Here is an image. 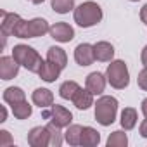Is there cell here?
Returning a JSON list of instances; mask_svg holds the SVG:
<instances>
[{"label":"cell","instance_id":"2e32d148","mask_svg":"<svg viewBox=\"0 0 147 147\" xmlns=\"http://www.w3.org/2000/svg\"><path fill=\"white\" fill-rule=\"evenodd\" d=\"M47 61L52 62L54 66H57L59 69H64L67 66V55H66L64 49H61V47H50L47 50Z\"/></svg>","mask_w":147,"mask_h":147},{"label":"cell","instance_id":"8992f818","mask_svg":"<svg viewBox=\"0 0 147 147\" xmlns=\"http://www.w3.org/2000/svg\"><path fill=\"white\" fill-rule=\"evenodd\" d=\"M43 118L52 121L59 128H67L73 121V114L69 113V109H66L64 106H59V104H52L50 107H47L43 111Z\"/></svg>","mask_w":147,"mask_h":147},{"label":"cell","instance_id":"7a4b0ae2","mask_svg":"<svg viewBox=\"0 0 147 147\" xmlns=\"http://www.w3.org/2000/svg\"><path fill=\"white\" fill-rule=\"evenodd\" d=\"M12 57H14L23 67H26V69L31 71V73H38V71L42 69V64H43L42 55H40L33 47L23 45V43H19V45H16V47L12 49Z\"/></svg>","mask_w":147,"mask_h":147},{"label":"cell","instance_id":"5bb4252c","mask_svg":"<svg viewBox=\"0 0 147 147\" xmlns=\"http://www.w3.org/2000/svg\"><path fill=\"white\" fill-rule=\"evenodd\" d=\"M94 52H95V61L100 62H111L114 57V47L109 42H97L94 45Z\"/></svg>","mask_w":147,"mask_h":147},{"label":"cell","instance_id":"4dcf8cb0","mask_svg":"<svg viewBox=\"0 0 147 147\" xmlns=\"http://www.w3.org/2000/svg\"><path fill=\"white\" fill-rule=\"evenodd\" d=\"M140 59H142V64H144V66H147V45L144 47V50H142V55H140Z\"/></svg>","mask_w":147,"mask_h":147},{"label":"cell","instance_id":"5b68a950","mask_svg":"<svg viewBox=\"0 0 147 147\" xmlns=\"http://www.w3.org/2000/svg\"><path fill=\"white\" fill-rule=\"evenodd\" d=\"M106 78L113 88H116V90L126 88L130 85V73H128L125 61H119V59L111 61V64L106 69Z\"/></svg>","mask_w":147,"mask_h":147},{"label":"cell","instance_id":"3957f363","mask_svg":"<svg viewBox=\"0 0 147 147\" xmlns=\"http://www.w3.org/2000/svg\"><path fill=\"white\" fill-rule=\"evenodd\" d=\"M49 31H50V26L43 18H35L31 21L21 19L18 23V26L14 28L12 36H16V38H36V36H43Z\"/></svg>","mask_w":147,"mask_h":147},{"label":"cell","instance_id":"7402d4cb","mask_svg":"<svg viewBox=\"0 0 147 147\" xmlns=\"http://www.w3.org/2000/svg\"><path fill=\"white\" fill-rule=\"evenodd\" d=\"M80 88H82V87H80L76 82L67 80V82H64V83L59 87V95H61L64 100H71L73 97H75V94H76Z\"/></svg>","mask_w":147,"mask_h":147},{"label":"cell","instance_id":"cb8c5ba5","mask_svg":"<svg viewBox=\"0 0 147 147\" xmlns=\"http://www.w3.org/2000/svg\"><path fill=\"white\" fill-rule=\"evenodd\" d=\"M126 145H128V137L123 130L113 131L107 138V147H126Z\"/></svg>","mask_w":147,"mask_h":147},{"label":"cell","instance_id":"52a82bcc","mask_svg":"<svg viewBox=\"0 0 147 147\" xmlns=\"http://www.w3.org/2000/svg\"><path fill=\"white\" fill-rule=\"evenodd\" d=\"M28 144L31 147H47L50 145V131L47 126H35L28 131Z\"/></svg>","mask_w":147,"mask_h":147},{"label":"cell","instance_id":"f546056e","mask_svg":"<svg viewBox=\"0 0 147 147\" xmlns=\"http://www.w3.org/2000/svg\"><path fill=\"white\" fill-rule=\"evenodd\" d=\"M140 19H142V23H145V24H147V4L140 9Z\"/></svg>","mask_w":147,"mask_h":147},{"label":"cell","instance_id":"277c9868","mask_svg":"<svg viewBox=\"0 0 147 147\" xmlns=\"http://www.w3.org/2000/svg\"><path fill=\"white\" fill-rule=\"evenodd\" d=\"M118 114V99L113 95H102L95 102V119L102 126H109L114 123Z\"/></svg>","mask_w":147,"mask_h":147},{"label":"cell","instance_id":"e575fe53","mask_svg":"<svg viewBox=\"0 0 147 147\" xmlns=\"http://www.w3.org/2000/svg\"><path fill=\"white\" fill-rule=\"evenodd\" d=\"M130 2H138V0H130Z\"/></svg>","mask_w":147,"mask_h":147},{"label":"cell","instance_id":"9c48e42d","mask_svg":"<svg viewBox=\"0 0 147 147\" xmlns=\"http://www.w3.org/2000/svg\"><path fill=\"white\" fill-rule=\"evenodd\" d=\"M21 64L11 55H2L0 57V78L2 80H12L18 76Z\"/></svg>","mask_w":147,"mask_h":147},{"label":"cell","instance_id":"9a60e30c","mask_svg":"<svg viewBox=\"0 0 147 147\" xmlns=\"http://www.w3.org/2000/svg\"><path fill=\"white\" fill-rule=\"evenodd\" d=\"M23 18L16 12H5L2 11V24H0V30H2V35H12L14 28L18 26V23L21 21Z\"/></svg>","mask_w":147,"mask_h":147},{"label":"cell","instance_id":"8fae6325","mask_svg":"<svg viewBox=\"0 0 147 147\" xmlns=\"http://www.w3.org/2000/svg\"><path fill=\"white\" fill-rule=\"evenodd\" d=\"M106 83H107V78L102 75V73H99V71L90 73V75L87 76V80H85V87L94 95H100L104 92V88H106Z\"/></svg>","mask_w":147,"mask_h":147},{"label":"cell","instance_id":"d4e9b609","mask_svg":"<svg viewBox=\"0 0 147 147\" xmlns=\"http://www.w3.org/2000/svg\"><path fill=\"white\" fill-rule=\"evenodd\" d=\"M52 9L57 14H67L75 9V0H52Z\"/></svg>","mask_w":147,"mask_h":147},{"label":"cell","instance_id":"ba28073f","mask_svg":"<svg viewBox=\"0 0 147 147\" xmlns=\"http://www.w3.org/2000/svg\"><path fill=\"white\" fill-rule=\"evenodd\" d=\"M49 33L55 42H61V43H67L75 38V30H73V26H69L67 23H62V21L52 24Z\"/></svg>","mask_w":147,"mask_h":147},{"label":"cell","instance_id":"83f0119b","mask_svg":"<svg viewBox=\"0 0 147 147\" xmlns=\"http://www.w3.org/2000/svg\"><path fill=\"white\" fill-rule=\"evenodd\" d=\"M12 137L7 130H2L0 131V147H7V145H12Z\"/></svg>","mask_w":147,"mask_h":147},{"label":"cell","instance_id":"d6a6232c","mask_svg":"<svg viewBox=\"0 0 147 147\" xmlns=\"http://www.w3.org/2000/svg\"><path fill=\"white\" fill-rule=\"evenodd\" d=\"M7 119V109H5V106H2V118H0V123H4Z\"/></svg>","mask_w":147,"mask_h":147},{"label":"cell","instance_id":"603a6c76","mask_svg":"<svg viewBox=\"0 0 147 147\" xmlns=\"http://www.w3.org/2000/svg\"><path fill=\"white\" fill-rule=\"evenodd\" d=\"M11 107H12L14 118H18V119H28V118L31 116V113H33V107L28 104V100H21V102L14 104V106H11Z\"/></svg>","mask_w":147,"mask_h":147},{"label":"cell","instance_id":"f1b7e54d","mask_svg":"<svg viewBox=\"0 0 147 147\" xmlns=\"http://www.w3.org/2000/svg\"><path fill=\"white\" fill-rule=\"evenodd\" d=\"M138 131H140V137H144V138H147V118L140 123V126H138Z\"/></svg>","mask_w":147,"mask_h":147},{"label":"cell","instance_id":"4316f807","mask_svg":"<svg viewBox=\"0 0 147 147\" xmlns=\"http://www.w3.org/2000/svg\"><path fill=\"white\" fill-rule=\"evenodd\" d=\"M137 83L142 90L147 92V66H144V69L138 73V76H137Z\"/></svg>","mask_w":147,"mask_h":147},{"label":"cell","instance_id":"ac0fdd59","mask_svg":"<svg viewBox=\"0 0 147 147\" xmlns=\"http://www.w3.org/2000/svg\"><path fill=\"white\" fill-rule=\"evenodd\" d=\"M100 142V133L92 128V126H83V133H82V144L83 147H95Z\"/></svg>","mask_w":147,"mask_h":147},{"label":"cell","instance_id":"d6986e66","mask_svg":"<svg viewBox=\"0 0 147 147\" xmlns=\"http://www.w3.org/2000/svg\"><path fill=\"white\" fill-rule=\"evenodd\" d=\"M82 133H83L82 125H69L67 130L64 131V140L69 145H80L82 144Z\"/></svg>","mask_w":147,"mask_h":147},{"label":"cell","instance_id":"1f68e13d","mask_svg":"<svg viewBox=\"0 0 147 147\" xmlns=\"http://www.w3.org/2000/svg\"><path fill=\"white\" fill-rule=\"evenodd\" d=\"M140 109H142L144 116L147 118V99H144V100H142V104H140Z\"/></svg>","mask_w":147,"mask_h":147},{"label":"cell","instance_id":"e0dca14e","mask_svg":"<svg viewBox=\"0 0 147 147\" xmlns=\"http://www.w3.org/2000/svg\"><path fill=\"white\" fill-rule=\"evenodd\" d=\"M61 71H62V69H59V67H57V66H54L52 62H49V61H43V64H42V69L38 71V76H40L43 82H47V83H52V82H55V80L59 78Z\"/></svg>","mask_w":147,"mask_h":147},{"label":"cell","instance_id":"7c38bea8","mask_svg":"<svg viewBox=\"0 0 147 147\" xmlns=\"http://www.w3.org/2000/svg\"><path fill=\"white\" fill-rule=\"evenodd\" d=\"M71 102L75 104L76 109L85 111V109H88L90 106H94V94H92L87 87H85V88H80V90L75 94V97L71 99Z\"/></svg>","mask_w":147,"mask_h":147},{"label":"cell","instance_id":"30bf717a","mask_svg":"<svg viewBox=\"0 0 147 147\" xmlns=\"http://www.w3.org/2000/svg\"><path fill=\"white\" fill-rule=\"evenodd\" d=\"M75 61L78 66H90L95 61V52H94V45L90 43H80L75 49Z\"/></svg>","mask_w":147,"mask_h":147},{"label":"cell","instance_id":"ffe728a7","mask_svg":"<svg viewBox=\"0 0 147 147\" xmlns=\"http://www.w3.org/2000/svg\"><path fill=\"white\" fill-rule=\"evenodd\" d=\"M137 119H138L137 109H133V107H125V109L121 111V119H119V123H121L123 130H131V128H135Z\"/></svg>","mask_w":147,"mask_h":147},{"label":"cell","instance_id":"44dd1931","mask_svg":"<svg viewBox=\"0 0 147 147\" xmlns=\"http://www.w3.org/2000/svg\"><path fill=\"white\" fill-rule=\"evenodd\" d=\"M4 100H5L7 104L14 106V104L21 102V100H26V94H24L23 88H19V87H9V88L4 90Z\"/></svg>","mask_w":147,"mask_h":147},{"label":"cell","instance_id":"484cf974","mask_svg":"<svg viewBox=\"0 0 147 147\" xmlns=\"http://www.w3.org/2000/svg\"><path fill=\"white\" fill-rule=\"evenodd\" d=\"M47 128H49V131H50V145H52V147H61V144H62L61 128H59L57 125H54L52 121H49Z\"/></svg>","mask_w":147,"mask_h":147},{"label":"cell","instance_id":"6da1fadb","mask_svg":"<svg viewBox=\"0 0 147 147\" xmlns=\"http://www.w3.org/2000/svg\"><path fill=\"white\" fill-rule=\"evenodd\" d=\"M73 18H75V23L80 28H92V26H95L102 21V9L97 2L88 0V2L80 4L75 9Z\"/></svg>","mask_w":147,"mask_h":147},{"label":"cell","instance_id":"4fadbf2b","mask_svg":"<svg viewBox=\"0 0 147 147\" xmlns=\"http://www.w3.org/2000/svg\"><path fill=\"white\" fill-rule=\"evenodd\" d=\"M31 100L40 109H47V107H50L54 104V94L49 88H36L31 94Z\"/></svg>","mask_w":147,"mask_h":147},{"label":"cell","instance_id":"836d02e7","mask_svg":"<svg viewBox=\"0 0 147 147\" xmlns=\"http://www.w3.org/2000/svg\"><path fill=\"white\" fill-rule=\"evenodd\" d=\"M30 2H31V4H35V5H38V4H43L45 0H30Z\"/></svg>","mask_w":147,"mask_h":147}]
</instances>
